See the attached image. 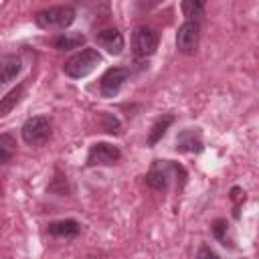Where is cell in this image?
I'll use <instances>...</instances> for the list:
<instances>
[{"instance_id": "obj_1", "label": "cell", "mask_w": 259, "mask_h": 259, "mask_svg": "<svg viewBox=\"0 0 259 259\" xmlns=\"http://www.w3.org/2000/svg\"><path fill=\"white\" fill-rule=\"evenodd\" d=\"M176 182L178 186H184L186 182V170L170 160H154L150 172L146 174V184L152 186L158 192H166L170 188V182Z\"/></svg>"}, {"instance_id": "obj_2", "label": "cell", "mask_w": 259, "mask_h": 259, "mask_svg": "<svg viewBox=\"0 0 259 259\" xmlns=\"http://www.w3.org/2000/svg\"><path fill=\"white\" fill-rule=\"evenodd\" d=\"M75 16L77 12L73 6H51L38 10L34 14V22L45 30H65L67 26L73 24Z\"/></svg>"}, {"instance_id": "obj_3", "label": "cell", "mask_w": 259, "mask_h": 259, "mask_svg": "<svg viewBox=\"0 0 259 259\" xmlns=\"http://www.w3.org/2000/svg\"><path fill=\"white\" fill-rule=\"evenodd\" d=\"M99 63H101V53L97 49H83L71 55L63 63V71L71 79H81V77H87Z\"/></svg>"}, {"instance_id": "obj_4", "label": "cell", "mask_w": 259, "mask_h": 259, "mask_svg": "<svg viewBox=\"0 0 259 259\" xmlns=\"http://www.w3.org/2000/svg\"><path fill=\"white\" fill-rule=\"evenodd\" d=\"M20 134H22V140L28 144V146H45L51 136H53V125L49 121V117L45 115H34V117H28L22 127H20Z\"/></svg>"}, {"instance_id": "obj_5", "label": "cell", "mask_w": 259, "mask_h": 259, "mask_svg": "<svg viewBox=\"0 0 259 259\" xmlns=\"http://www.w3.org/2000/svg\"><path fill=\"white\" fill-rule=\"evenodd\" d=\"M158 42H160V34L152 28V26H138L136 32H134V38H132V49H134V57L136 59H148L156 53L158 49Z\"/></svg>"}, {"instance_id": "obj_6", "label": "cell", "mask_w": 259, "mask_h": 259, "mask_svg": "<svg viewBox=\"0 0 259 259\" xmlns=\"http://www.w3.org/2000/svg\"><path fill=\"white\" fill-rule=\"evenodd\" d=\"M200 40V24L196 20H186L176 30V49L184 55H194Z\"/></svg>"}, {"instance_id": "obj_7", "label": "cell", "mask_w": 259, "mask_h": 259, "mask_svg": "<svg viewBox=\"0 0 259 259\" xmlns=\"http://www.w3.org/2000/svg\"><path fill=\"white\" fill-rule=\"evenodd\" d=\"M127 79H130V69L127 67H109L99 79L101 97H107V99L115 97Z\"/></svg>"}, {"instance_id": "obj_8", "label": "cell", "mask_w": 259, "mask_h": 259, "mask_svg": "<svg viewBox=\"0 0 259 259\" xmlns=\"http://www.w3.org/2000/svg\"><path fill=\"white\" fill-rule=\"evenodd\" d=\"M121 158V152L117 146L107 142H97L89 148L87 154V166H111Z\"/></svg>"}, {"instance_id": "obj_9", "label": "cell", "mask_w": 259, "mask_h": 259, "mask_svg": "<svg viewBox=\"0 0 259 259\" xmlns=\"http://www.w3.org/2000/svg\"><path fill=\"white\" fill-rule=\"evenodd\" d=\"M95 42L105 49L109 55H121L123 47H125V40H123V34L117 30V28H103L95 34Z\"/></svg>"}, {"instance_id": "obj_10", "label": "cell", "mask_w": 259, "mask_h": 259, "mask_svg": "<svg viewBox=\"0 0 259 259\" xmlns=\"http://www.w3.org/2000/svg\"><path fill=\"white\" fill-rule=\"evenodd\" d=\"M204 144H202V136L198 127H186L176 136V150L178 152H192L198 154L202 152Z\"/></svg>"}, {"instance_id": "obj_11", "label": "cell", "mask_w": 259, "mask_h": 259, "mask_svg": "<svg viewBox=\"0 0 259 259\" xmlns=\"http://www.w3.org/2000/svg\"><path fill=\"white\" fill-rule=\"evenodd\" d=\"M49 235L59 237V239H75L81 233V225L73 219H63V221H55L49 225Z\"/></svg>"}, {"instance_id": "obj_12", "label": "cell", "mask_w": 259, "mask_h": 259, "mask_svg": "<svg viewBox=\"0 0 259 259\" xmlns=\"http://www.w3.org/2000/svg\"><path fill=\"white\" fill-rule=\"evenodd\" d=\"M22 69V61L18 55H12V53H6V55H0V83H8L12 81Z\"/></svg>"}, {"instance_id": "obj_13", "label": "cell", "mask_w": 259, "mask_h": 259, "mask_svg": "<svg viewBox=\"0 0 259 259\" xmlns=\"http://www.w3.org/2000/svg\"><path fill=\"white\" fill-rule=\"evenodd\" d=\"M51 45L57 51L79 49L81 45H85V34H81V32H61V34H57V36L51 38Z\"/></svg>"}, {"instance_id": "obj_14", "label": "cell", "mask_w": 259, "mask_h": 259, "mask_svg": "<svg viewBox=\"0 0 259 259\" xmlns=\"http://www.w3.org/2000/svg\"><path fill=\"white\" fill-rule=\"evenodd\" d=\"M22 97H24V83H20V85H16L14 89H10L4 97H0V117H4V115H8L20 101H22Z\"/></svg>"}, {"instance_id": "obj_15", "label": "cell", "mask_w": 259, "mask_h": 259, "mask_svg": "<svg viewBox=\"0 0 259 259\" xmlns=\"http://www.w3.org/2000/svg\"><path fill=\"white\" fill-rule=\"evenodd\" d=\"M172 121H174V115H162V117H158V119L154 121V125L150 127L148 146H156V144L164 138V134H166V130L172 125Z\"/></svg>"}, {"instance_id": "obj_16", "label": "cell", "mask_w": 259, "mask_h": 259, "mask_svg": "<svg viewBox=\"0 0 259 259\" xmlns=\"http://www.w3.org/2000/svg\"><path fill=\"white\" fill-rule=\"evenodd\" d=\"M210 231H212V235H214V239L221 243V245H225V247H235V243H233V237H231V229H229V223L225 221V219H217V221H212L210 223Z\"/></svg>"}, {"instance_id": "obj_17", "label": "cell", "mask_w": 259, "mask_h": 259, "mask_svg": "<svg viewBox=\"0 0 259 259\" xmlns=\"http://www.w3.org/2000/svg\"><path fill=\"white\" fill-rule=\"evenodd\" d=\"M16 152V140L12 134H0V164H8Z\"/></svg>"}, {"instance_id": "obj_18", "label": "cell", "mask_w": 259, "mask_h": 259, "mask_svg": "<svg viewBox=\"0 0 259 259\" xmlns=\"http://www.w3.org/2000/svg\"><path fill=\"white\" fill-rule=\"evenodd\" d=\"M182 14L188 20H194L196 16H202L204 14V2H200V0H184L182 2Z\"/></svg>"}, {"instance_id": "obj_19", "label": "cell", "mask_w": 259, "mask_h": 259, "mask_svg": "<svg viewBox=\"0 0 259 259\" xmlns=\"http://www.w3.org/2000/svg\"><path fill=\"white\" fill-rule=\"evenodd\" d=\"M99 121H101V127L107 132V134H119L121 132V123H119V119L115 117V115H111V113H101L99 115Z\"/></svg>"}, {"instance_id": "obj_20", "label": "cell", "mask_w": 259, "mask_h": 259, "mask_svg": "<svg viewBox=\"0 0 259 259\" xmlns=\"http://www.w3.org/2000/svg\"><path fill=\"white\" fill-rule=\"evenodd\" d=\"M194 259H221L219 257V253H214L208 245H202L198 251H196V257Z\"/></svg>"}]
</instances>
